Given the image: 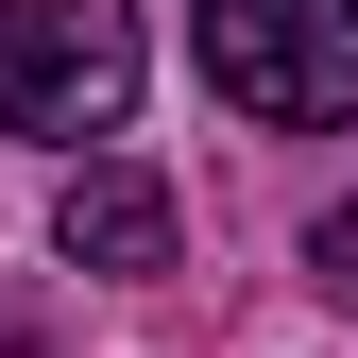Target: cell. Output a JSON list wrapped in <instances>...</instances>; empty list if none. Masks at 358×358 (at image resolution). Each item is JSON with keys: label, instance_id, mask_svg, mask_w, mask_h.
Listing matches in <instances>:
<instances>
[{"label": "cell", "instance_id": "obj_1", "mask_svg": "<svg viewBox=\"0 0 358 358\" xmlns=\"http://www.w3.org/2000/svg\"><path fill=\"white\" fill-rule=\"evenodd\" d=\"M188 34H205V85L273 137L358 120V0H188Z\"/></svg>", "mask_w": 358, "mask_h": 358}, {"label": "cell", "instance_id": "obj_2", "mask_svg": "<svg viewBox=\"0 0 358 358\" xmlns=\"http://www.w3.org/2000/svg\"><path fill=\"white\" fill-rule=\"evenodd\" d=\"M137 120V0H0V137H120Z\"/></svg>", "mask_w": 358, "mask_h": 358}, {"label": "cell", "instance_id": "obj_3", "mask_svg": "<svg viewBox=\"0 0 358 358\" xmlns=\"http://www.w3.org/2000/svg\"><path fill=\"white\" fill-rule=\"evenodd\" d=\"M52 256H69V273H171V188L120 171V154H85L52 188Z\"/></svg>", "mask_w": 358, "mask_h": 358}, {"label": "cell", "instance_id": "obj_4", "mask_svg": "<svg viewBox=\"0 0 358 358\" xmlns=\"http://www.w3.org/2000/svg\"><path fill=\"white\" fill-rule=\"evenodd\" d=\"M307 273H324V290L358 307V205H324V222H307Z\"/></svg>", "mask_w": 358, "mask_h": 358}]
</instances>
